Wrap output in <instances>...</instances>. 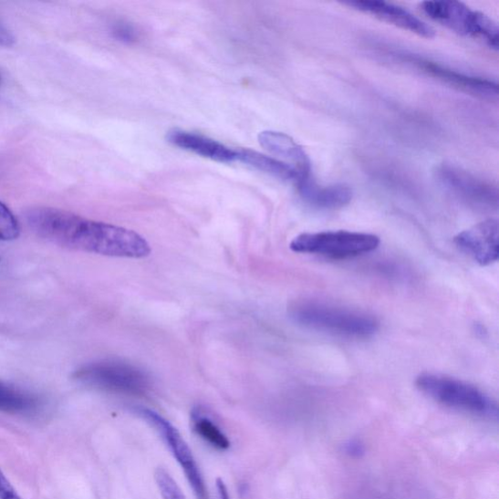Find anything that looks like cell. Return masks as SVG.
I'll use <instances>...</instances> for the list:
<instances>
[{
	"label": "cell",
	"instance_id": "1",
	"mask_svg": "<svg viewBox=\"0 0 499 499\" xmlns=\"http://www.w3.org/2000/svg\"><path fill=\"white\" fill-rule=\"evenodd\" d=\"M25 218L36 235L64 248L128 259L146 258L151 252L148 241L133 231L65 210L36 207Z\"/></svg>",
	"mask_w": 499,
	"mask_h": 499
},
{
	"label": "cell",
	"instance_id": "2",
	"mask_svg": "<svg viewBox=\"0 0 499 499\" xmlns=\"http://www.w3.org/2000/svg\"><path fill=\"white\" fill-rule=\"evenodd\" d=\"M293 320L310 329L351 338H368L379 330V322L365 312L316 301H299L290 307Z\"/></svg>",
	"mask_w": 499,
	"mask_h": 499
},
{
	"label": "cell",
	"instance_id": "3",
	"mask_svg": "<svg viewBox=\"0 0 499 499\" xmlns=\"http://www.w3.org/2000/svg\"><path fill=\"white\" fill-rule=\"evenodd\" d=\"M416 384L421 392L442 405L489 419L498 416L497 404L473 384L431 373L420 375Z\"/></svg>",
	"mask_w": 499,
	"mask_h": 499
},
{
	"label": "cell",
	"instance_id": "4",
	"mask_svg": "<svg viewBox=\"0 0 499 499\" xmlns=\"http://www.w3.org/2000/svg\"><path fill=\"white\" fill-rule=\"evenodd\" d=\"M421 8L431 19L447 26L452 32L479 37L490 48L498 50V26L484 14L452 0L424 2Z\"/></svg>",
	"mask_w": 499,
	"mask_h": 499
},
{
	"label": "cell",
	"instance_id": "5",
	"mask_svg": "<svg viewBox=\"0 0 499 499\" xmlns=\"http://www.w3.org/2000/svg\"><path fill=\"white\" fill-rule=\"evenodd\" d=\"M380 239L375 234L347 231L303 234L290 244L293 252L348 259L375 251Z\"/></svg>",
	"mask_w": 499,
	"mask_h": 499
},
{
	"label": "cell",
	"instance_id": "6",
	"mask_svg": "<svg viewBox=\"0 0 499 499\" xmlns=\"http://www.w3.org/2000/svg\"><path fill=\"white\" fill-rule=\"evenodd\" d=\"M75 379L87 386L127 395H145L151 380L139 368L120 361L105 360L84 365Z\"/></svg>",
	"mask_w": 499,
	"mask_h": 499
},
{
	"label": "cell",
	"instance_id": "7",
	"mask_svg": "<svg viewBox=\"0 0 499 499\" xmlns=\"http://www.w3.org/2000/svg\"><path fill=\"white\" fill-rule=\"evenodd\" d=\"M136 412L162 436L165 444L172 452L185 477H187L196 499H209L201 469L197 465L187 442L182 437L176 427L152 410L136 408Z\"/></svg>",
	"mask_w": 499,
	"mask_h": 499
},
{
	"label": "cell",
	"instance_id": "8",
	"mask_svg": "<svg viewBox=\"0 0 499 499\" xmlns=\"http://www.w3.org/2000/svg\"><path fill=\"white\" fill-rule=\"evenodd\" d=\"M454 244L481 265H493L499 258V224L489 219L453 238Z\"/></svg>",
	"mask_w": 499,
	"mask_h": 499
},
{
	"label": "cell",
	"instance_id": "9",
	"mask_svg": "<svg viewBox=\"0 0 499 499\" xmlns=\"http://www.w3.org/2000/svg\"><path fill=\"white\" fill-rule=\"evenodd\" d=\"M439 176L452 192L469 204L483 209L497 208L498 192L492 185L450 166L442 167Z\"/></svg>",
	"mask_w": 499,
	"mask_h": 499
},
{
	"label": "cell",
	"instance_id": "10",
	"mask_svg": "<svg viewBox=\"0 0 499 499\" xmlns=\"http://www.w3.org/2000/svg\"><path fill=\"white\" fill-rule=\"evenodd\" d=\"M356 10L372 14L376 18L394 25L403 30L410 31L425 38L435 36L434 28L412 16L408 10L379 0H356V2L344 3Z\"/></svg>",
	"mask_w": 499,
	"mask_h": 499
},
{
	"label": "cell",
	"instance_id": "11",
	"mask_svg": "<svg viewBox=\"0 0 499 499\" xmlns=\"http://www.w3.org/2000/svg\"><path fill=\"white\" fill-rule=\"evenodd\" d=\"M296 185L304 201L319 209H338L345 207L352 201V190L346 184L321 187L310 175L298 179Z\"/></svg>",
	"mask_w": 499,
	"mask_h": 499
},
{
	"label": "cell",
	"instance_id": "12",
	"mask_svg": "<svg viewBox=\"0 0 499 499\" xmlns=\"http://www.w3.org/2000/svg\"><path fill=\"white\" fill-rule=\"evenodd\" d=\"M170 144L180 149L194 152L203 158L224 163L237 161V151L221 144L207 137L181 130L170 131L167 134Z\"/></svg>",
	"mask_w": 499,
	"mask_h": 499
},
{
	"label": "cell",
	"instance_id": "13",
	"mask_svg": "<svg viewBox=\"0 0 499 499\" xmlns=\"http://www.w3.org/2000/svg\"><path fill=\"white\" fill-rule=\"evenodd\" d=\"M259 141L268 152L290 161L297 171L299 178L311 175L308 155L290 136L275 131H264L259 135Z\"/></svg>",
	"mask_w": 499,
	"mask_h": 499
},
{
	"label": "cell",
	"instance_id": "14",
	"mask_svg": "<svg viewBox=\"0 0 499 499\" xmlns=\"http://www.w3.org/2000/svg\"><path fill=\"white\" fill-rule=\"evenodd\" d=\"M421 67L431 76L436 77L439 79L452 85L453 88L465 91L468 94L490 99L497 98V84L493 81L467 77L431 62H421Z\"/></svg>",
	"mask_w": 499,
	"mask_h": 499
},
{
	"label": "cell",
	"instance_id": "15",
	"mask_svg": "<svg viewBox=\"0 0 499 499\" xmlns=\"http://www.w3.org/2000/svg\"><path fill=\"white\" fill-rule=\"evenodd\" d=\"M42 407L44 401L36 393L0 380V412L31 417L37 415Z\"/></svg>",
	"mask_w": 499,
	"mask_h": 499
},
{
	"label": "cell",
	"instance_id": "16",
	"mask_svg": "<svg viewBox=\"0 0 499 499\" xmlns=\"http://www.w3.org/2000/svg\"><path fill=\"white\" fill-rule=\"evenodd\" d=\"M237 161L284 181L296 183L299 179L297 171L292 165L251 150L237 151Z\"/></svg>",
	"mask_w": 499,
	"mask_h": 499
},
{
	"label": "cell",
	"instance_id": "17",
	"mask_svg": "<svg viewBox=\"0 0 499 499\" xmlns=\"http://www.w3.org/2000/svg\"><path fill=\"white\" fill-rule=\"evenodd\" d=\"M192 427L194 432L213 448L224 451L231 447V441L220 427L202 413H193Z\"/></svg>",
	"mask_w": 499,
	"mask_h": 499
},
{
	"label": "cell",
	"instance_id": "18",
	"mask_svg": "<svg viewBox=\"0 0 499 499\" xmlns=\"http://www.w3.org/2000/svg\"><path fill=\"white\" fill-rule=\"evenodd\" d=\"M156 486H158L162 499H187L178 483L163 467L156 469L154 473Z\"/></svg>",
	"mask_w": 499,
	"mask_h": 499
},
{
	"label": "cell",
	"instance_id": "19",
	"mask_svg": "<svg viewBox=\"0 0 499 499\" xmlns=\"http://www.w3.org/2000/svg\"><path fill=\"white\" fill-rule=\"evenodd\" d=\"M20 224L11 210L0 203V240L11 241L19 237Z\"/></svg>",
	"mask_w": 499,
	"mask_h": 499
},
{
	"label": "cell",
	"instance_id": "20",
	"mask_svg": "<svg viewBox=\"0 0 499 499\" xmlns=\"http://www.w3.org/2000/svg\"><path fill=\"white\" fill-rule=\"evenodd\" d=\"M0 499H22L0 469Z\"/></svg>",
	"mask_w": 499,
	"mask_h": 499
},
{
	"label": "cell",
	"instance_id": "21",
	"mask_svg": "<svg viewBox=\"0 0 499 499\" xmlns=\"http://www.w3.org/2000/svg\"><path fill=\"white\" fill-rule=\"evenodd\" d=\"M113 35L123 41H131L135 38V32L130 26L118 25L113 28Z\"/></svg>",
	"mask_w": 499,
	"mask_h": 499
},
{
	"label": "cell",
	"instance_id": "22",
	"mask_svg": "<svg viewBox=\"0 0 499 499\" xmlns=\"http://www.w3.org/2000/svg\"><path fill=\"white\" fill-rule=\"evenodd\" d=\"M16 44V38L9 28L0 21V47H10Z\"/></svg>",
	"mask_w": 499,
	"mask_h": 499
},
{
	"label": "cell",
	"instance_id": "23",
	"mask_svg": "<svg viewBox=\"0 0 499 499\" xmlns=\"http://www.w3.org/2000/svg\"><path fill=\"white\" fill-rule=\"evenodd\" d=\"M0 82H2V77H0Z\"/></svg>",
	"mask_w": 499,
	"mask_h": 499
}]
</instances>
